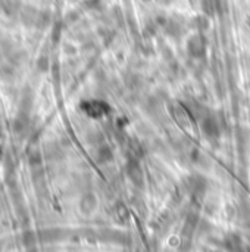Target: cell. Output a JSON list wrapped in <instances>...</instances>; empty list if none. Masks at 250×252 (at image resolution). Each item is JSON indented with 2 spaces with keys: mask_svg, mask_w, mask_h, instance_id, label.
I'll return each instance as SVG.
<instances>
[{
  "mask_svg": "<svg viewBox=\"0 0 250 252\" xmlns=\"http://www.w3.org/2000/svg\"><path fill=\"white\" fill-rule=\"evenodd\" d=\"M202 128H203V133L208 136V137H218L220 136V126L217 123V120L214 117H206L203 118L202 121Z\"/></svg>",
  "mask_w": 250,
  "mask_h": 252,
  "instance_id": "6da1fadb",
  "label": "cell"
},
{
  "mask_svg": "<svg viewBox=\"0 0 250 252\" xmlns=\"http://www.w3.org/2000/svg\"><path fill=\"white\" fill-rule=\"evenodd\" d=\"M203 50H205V41L202 40V37L196 35V37H192L189 40V52L193 56L199 58L203 53Z\"/></svg>",
  "mask_w": 250,
  "mask_h": 252,
  "instance_id": "7a4b0ae2",
  "label": "cell"
}]
</instances>
